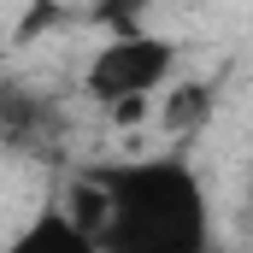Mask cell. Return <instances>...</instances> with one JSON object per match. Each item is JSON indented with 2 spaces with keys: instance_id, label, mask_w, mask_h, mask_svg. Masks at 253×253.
Returning a JSON list of instances; mask_svg holds the SVG:
<instances>
[{
  "instance_id": "2",
  "label": "cell",
  "mask_w": 253,
  "mask_h": 253,
  "mask_svg": "<svg viewBox=\"0 0 253 253\" xmlns=\"http://www.w3.org/2000/svg\"><path fill=\"white\" fill-rule=\"evenodd\" d=\"M177 71V42L159 30H112V42L94 47V59L83 71V88L94 106L118 112L135 100H153Z\"/></svg>"
},
{
  "instance_id": "3",
  "label": "cell",
  "mask_w": 253,
  "mask_h": 253,
  "mask_svg": "<svg viewBox=\"0 0 253 253\" xmlns=\"http://www.w3.org/2000/svg\"><path fill=\"white\" fill-rule=\"evenodd\" d=\"M0 253H100L94 230L71 218V206H42Z\"/></svg>"
},
{
  "instance_id": "1",
  "label": "cell",
  "mask_w": 253,
  "mask_h": 253,
  "mask_svg": "<svg viewBox=\"0 0 253 253\" xmlns=\"http://www.w3.org/2000/svg\"><path fill=\"white\" fill-rule=\"evenodd\" d=\"M77 224L94 230L100 253H206L212 206L189 159H124L77 189Z\"/></svg>"
},
{
  "instance_id": "4",
  "label": "cell",
  "mask_w": 253,
  "mask_h": 253,
  "mask_svg": "<svg viewBox=\"0 0 253 253\" xmlns=\"http://www.w3.org/2000/svg\"><path fill=\"white\" fill-rule=\"evenodd\" d=\"M94 6H100V18H106V24H118V30H147V24H141V12H153L159 0H94Z\"/></svg>"
}]
</instances>
